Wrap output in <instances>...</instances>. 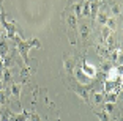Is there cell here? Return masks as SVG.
<instances>
[{
	"label": "cell",
	"instance_id": "1",
	"mask_svg": "<svg viewBox=\"0 0 123 121\" xmlns=\"http://www.w3.org/2000/svg\"><path fill=\"white\" fill-rule=\"evenodd\" d=\"M13 39H14L16 44H18L16 47H18V50H19V53H21V57H22V60H24V63H25V64H29V50L32 49V47L41 49V43L36 38L27 39V41H22V39L19 38V35H16Z\"/></svg>",
	"mask_w": 123,
	"mask_h": 121
},
{
	"label": "cell",
	"instance_id": "2",
	"mask_svg": "<svg viewBox=\"0 0 123 121\" xmlns=\"http://www.w3.org/2000/svg\"><path fill=\"white\" fill-rule=\"evenodd\" d=\"M66 16V14H63ZM66 24H68V38L71 44H76V35H77V17L74 16V13L68 11V16H66Z\"/></svg>",
	"mask_w": 123,
	"mask_h": 121
},
{
	"label": "cell",
	"instance_id": "3",
	"mask_svg": "<svg viewBox=\"0 0 123 121\" xmlns=\"http://www.w3.org/2000/svg\"><path fill=\"white\" fill-rule=\"evenodd\" d=\"M120 75H122V71L115 66H112L106 72V82H120Z\"/></svg>",
	"mask_w": 123,
	"mask_h": 121
},
{
	"label": "cell",
	"instance_id": "4",
	"mask_svg": "<svg viewBox=\"0 0 123 121\" xmlns=\"http://www.w3.org/2000/svg\"><path fill=\"white\" fill-rule=\"evenodd\" d=\"M80 71L87 75L88 79H93L95 75H96V68H95V66H90V64L87 63V60L82 61V69H80Z\"/></svg>",
	"mask_w": 123,
	"mask_h": 121
},
{
	"label": "cell",
	"instance_id": "5",
	"mask_svg": "<svg viewBox=\"0 0 123 121\" xmlns=\"http://www.w3.org/2000/svg\"><path fill=\"white\" fill-rule=\"evenodd\" d=\"M29 116H30V113L29 112H21L19 115H14V113H8V121H27L29 120Z\"/></svg>",
	"mask_w": 123,
	"mask_h": 121
},
{
	"label": "cell",
	"instance_id": "6",
	"mask_svg": "<svg viewBox=\"0 0 123 121\" xmlns=\"http://www.w3.org/2000/svg\"><path fill=\"white\" fill-rule=\"evenodd\" d=\"M90 33H92V27H90V24H80V30H77V35H80V38L82 39H87L88 36H90Z\"/></svg>",
	"mask_w": 123,
	"mask_h": 121
},
{
	"label": "cell",
	"instance_id": "7",
	"mask_svg": "<svg viewBox=\"0 0 123 121\" xmlns=\"http://www.w3.org/2000/svg\"><path fill=\"white\" fill-rule=\"evenodd\" d=\"M95 19H96V21L99 22L101 25H106V22H107V19H109L107 17V13L104 11V8H101V5H99V10H98L96 17H95Z\"/></svg>",
	"mask_w": 123,
	"mask_h": 121
},
{
	"label": "cell",
	"instance_id": "8",
	"mask_svg": "<svg viewBox=\"0 0 123 121\" xmlns=\"http://www.w3.org/2000/svg\"><path fill=\"white\" fill-rule=\"evenodd\" d=\"M21 88H22V83H11V94L19 101V96H21Z\"/></svg>",
	"mask_w": 123,
	"mask_h": 121
},
{
	"label": "cell",
	"instance_id": "9",
	"mask_svg": "<svg viewBox=\"0 0 123 121\" xmlns=\"http://www.w3.org/2000/svg\"><path fill=\"white\" fill-rule=\"evenodd\" d=\"M87 16H90V3H88V0H85L80 8V17H87Z\"/></svg>",
	"mask_w": 123,
	"mask_h": 121
},
{
	"label": "cell",
	"instance_id": "10",
	"mask_svg": "<svg viewBox=\"0 0 123 121\" xmlns=\"http://www.w3.org/2000/svg\"><path fill=\"white\" fill-rule=\"evenodd\" d=\"M111 35H112V30H109L106 25H103V29H101V43L104 44V43H106V39H107Z\"/></svg>",
	"mask_w": 123,
	"mask_h": 121
},
{
	"label": "cell",
	"instance_id": "11",
	"mask_svg": "<svg viewBox=\"0 0 123 121\" xmlns=\"http://www.w3.org/2000/svg\"><path fill=\"white\" fill-rule=\"evenodd\" d=\"M115 101H117V91L115 93H106V94H104V102L115 104Z\"/></svg>",
	"mask_w": 123,
	"mask_h": 121
},
{
	"label": "cell",
	"instance_id": "12",
	"mask_svg": "<svg viewBox=\"0 0 123 121\" xmlns=\"http://www.w3.org/2000/svg\"><path fill=\"white\" fill-rule=\"evenodd\" d=\"M76 77H77V80H80V83H84V82H88V80H90V79H88L87 75L84 74V72L80 71V69H77V71H76Z\"/></svg>",
	"mask_w": 123,
	"mask_h": 121
},
{
	"label": "cell",
	"instance_id": "13",
	"mask_svg": "<svg viewBox=\"0 0 123 121\" xmlns=\"http://www.w3.org/2000/svg\"><path fill=\"white\" fill-rule=\"evenodd\" d=\"M8 52V44L5 43L3 39H0V57H5Z\"/></svg>",
	"mask_w": 123,
	"mask_h": 121
},
{
	"label": "cell",
	"instance_id": "14",
	"mask_svg": "<svg viewBox=\"0 0 123 121\" xmlns=\"http://www.w3.org/2000/svg\"><path fill=\"white\" fill-rule=\"evenodd\" d=\"M65 68L68 72H73L74 71V60L73 58H68V60H65Z\"/></svg>",
	"mask_w": 123,
	"mask_h": 121
},
{
	"label": "cell",
	"instance_id": "15",
	"mask_svg": "<svg viewBox=\"0 0 123 121\" xmlns=\"http://www.w3.org/2000/svg\"><path fill=\"white\" fill-rule=\"evenodd\" d=\"M93 102L95 104L104 102V94H103V93H95V94H93Z\"/></svg>",
	"mask_w": 123,
	"mask_h": 121
},
{
	"label": "cell",
	"instance_id": "16",
	"mask_svg": "<svg viewBox=\"0 0 123 121\" xmlns=\"http://www.w3.org/2000/svg\"><path fill=\"white\" fill-rule=\"evenodd\" d=\"M120 57H122V49H120V47H115V49L112 50V53H111V58H112V60H118Z\"/></svg>",
	"mask_w": 123,
	"mask_h": 121
},
{
	"label": "cell",
	"instance_id": "17",
	"mask_svg": "<svg viewBox=\"0 0 123 121\" xmlns=\"http://www.w3.org/2000/svg\"><path fill=\"white\" fill-rule=\"evenodd\" d=\"M95 115L99 118V121H111L109 120V113H106V112H95Z\"/></svg>",
	"mask_w": 123,
	"mask_h": 121
},
{
	"label": "cell",
	"instance_id": "18",
	"mask_svg": "<svg viewBox=\"0 0 123 121\" xmlns=\"http://www.w3.org/2000/svg\"><path fill=\"white\" fill-rule=\"evenodd\" d=\"M80 8H82V3H74L73 5V11H74V16H76V17H80Z\"/></svg>",
	"mask_w": 123,
	"mask_h": 121
},
{
	"label": "cell",
	"instance_id": "19",
	"mask_svg": "<svg viewBox=\"0 0 123 121\" xmlns=\"http://www.w3.org/2000/svg\"><path fill=\"white\" fill-rule=\"evenodd\" d=\"M104 112L106 113H112L114 112V104L112 102H104Z\"/></svg>",
	"mask_w": 123,
	"mask_h": 121
},
{
	"label": "cell",
	"instance_id": "20",
	"mask_svg": "<svg viewBox=\"0 0 123 121\" xmlns=\"http://www.w3.org/2000/svg\"><path fill=\"white\" fill-rule=\"evenodd\" d=\"M10 79H11V71H10V69H5L3 75H2V80H3V83H5V82H10Z\"/></svg>",
	"mask_w": 123,
	"mask_h": 121
},
{
	"label": "cell",
	"instance_id": "21",
	"mask_svg": "<svg viewBox=\"0 0 123 121\" xmlns=\"http://www.w3.org/2000/svg\"><path fill=\"white\" fill-rule=\"evenodd\" d=\"M112 13H114L115 16H118L120 13H122V8H120L118 3H114V5H112Z\"/></svg>",
	"mask_w": 123,
	"mask_h": 121
},
{
	"label": "cell",
	"instance_id": "22",
	"mask_svg": "<svg viewBox=\"0 0 123 121\" xmlns=\"http://www.w3.org/2000/svg\"><path fill=\"white\" fill-rule=\"evenodd\" d=\"M6 102V96H5V90H0V105H5Z\"/></svg>",
	"mask_w": 123,
	"mask_h": 121
},
{
	"label": "cell",
	"instance_id": "23",
	"mask_svg": "<svg viewBox=\"0 0 123 121\" xmlns=\"http://www.w3.org/2000/svg\"><path fill=\"white\" fill-rule=\"evenodd\" d=\"M29 118H30V121H41V118H40V115H38V113H32Z\"/></svg>",
	"mask_w": 123,
	"mask_h": 121
},
{
	"label": "cell",
	"instance_id": "24",
	"mask_svg": "<svg viewBox=\"0 0 123 121\" xmlns=\"http://www.w3.org/2000/svg\"><path fill=\"white\" fill-rule=\"evenodd\" d=\"M3 38V29H2V25H0V39Z\"/></svg>",
	"mask_w": 123,
	"mask_h": 121
},
{
	"label": "cell",
	"instance_id": "25",
	"mask_svg": "<svg viewBox=\"0 0 123 121\" xmlns=\"http://www.w3.org/2000/svg\"><path fill=\"white\" fill-rule=\"evenodd\" d=\"M3 88H5V85H3V80L0 79V90H3Z\"/></svg>",
	"mask_w": 123,
	"mask_h": 121
}]
</instances>
